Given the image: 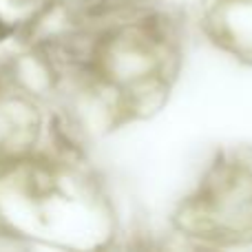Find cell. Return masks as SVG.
<instances>
[{
  "label": "cell",
  "instance_id": "1",
  "mask_svg": "<svg viewBox=\"0 0 252 252\" xmlns=\"http://www.w3.org/2000/svg\"><path fill=\"white\" fill-rule=\"evenodd\" d=\"M221 195H223V197H228V199H235V201H237V208H239L241 213L246 210V197H248V192H246V188H244V186H237V197H230V190H228V188H223ZM217 204H219V201H217ZM219 206H221V217H223L221 226L226 228V226H228V219L235 217V210H232V206L228 204V201H221Z\"/></svg>",
  "mask_w": 252,
  "mask_h": 252
},
{
  "label": "cell",
  "instance_id": "2",
  "mask_svg": "<svg viewBox=\"0 0 252 252\" xmlns=\"http://www.w3.org/2000/svg\"><path fill=\"white\" fill-rule=\"evenodd\" d=\"M4 35H7V27H4V25H2V22H0V40H2V38H4Z\"/></svg>",
  "mask_w": 252,
  "mask_h": 252
}]
</instances>
